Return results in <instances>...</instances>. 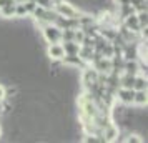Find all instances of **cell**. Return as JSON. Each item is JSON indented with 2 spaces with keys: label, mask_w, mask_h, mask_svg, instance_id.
<instances>
[{
  "label": "cell",
  "mask_w": 148,
  "mask_h": 143,
  "mask_svg": "<svg viewBox=\"0 0 148 143\" xmlns=\"http://www.w3.org/2000/svg\"><path fill=\"white\" fill-rule=\"evenodd\" d=\"M53 10L58 15H62V17H67V18H78V17H80V14H82L77 7H73L70 2H65V0H58V2H55Z\"/></svg>",
  "instance_id": "obj_1"
},
{
  "label": "cell",
  "mask_w": 148,
  "mask_h": 143,
  "mask_svg": "<svg viewBox=\"0 0 148 143\" xmlns=\"http://www.w3.org/2000/svg\"><path fill=\"white\" fill-rule=\"evenodd\" d=\"M42 35L47 43H58L62 42V28L55 23H45L42 25Z\"/></svg>",
  "instance_id": "obj_2"
},
{
  "label": "cell",
  "mask_w": 148,
  "mask_h": 143,
  "mask_svg": "<svg viewBox=\"0 0 148 143\" xmlns=\"http://www.w3.org/2000/svg\"><path fill=\"white\" fill-rule=\"evenodd\" d=\"M82 70H83V73H82V83L85 85V88H90L92 85L98 83V72L93 67L85 65Z\"/></svg>",
  "instance_id": "obj_3"
},
{
  "label": "cell",
  "mask_w": 148,
  "mask_h": 143,
  "mask_svg": "<svg viewBox=\"0 0 148 143\" xmlns=\"http://www.w3.org/2000/svg\"><path fill=\"white\" fill-rule=\"evenodd\" d=\"M118 135H120V128L113 122H110L107 127L101 128V138H103V142H115Z\"/></svg>",
  "instance_id": "obj_4"
},
{
  "label": "cell",
  "mask_w": 148,
  "mask_h": 143,
  "mask_svg": "<svg viewBox=\"0 0 148 143\" xmlns=\"http://www.w3.org/2000/svg\"><path fill=\"white\" fill-rule=\"evenodd\" d=\"M47 55L50 60L53 62H62V58L65 57V50H63V45L60 42L58 43H48V48H47Z\"/></svg>",
  "instance_id": "obj_5"
},
{
  "label": "cell",
  "mask_w": 148,
  "mask_h": 143,
  "mask_svg": "<svg viewBox=\"0 0 148 143\" xmlns=\"http://www.w3.org/2000/svg\"><path fill=\"white\" fill-rule=\"evenodd\" d=\"M115 95H116V98H118L123 105H133V96H135V90L133 88L118 87Z\"/></svg>",
  "instance_id": "obj_6"
},
{
  "label": "cell",
  "mask_w": 148,
  "mask_h": 143,
  "mask_svg": "<svg viewBox=\"0 0 148 143\" xmlns=\"http://www.w3.org/2000/svg\"><path fill=\"white\" fill-rule=\"evenodd\" d=\"M62 63L68 68H83L85 65H88V63H85V62L82 60L78 55H65L62 58Z\"/></svg>",
  "instance_id": "obj_7"
},
{
  "label": "cell",
  "mask_w": 148,
  "mask_h": 143,
  "mask_svg": "<svg viewBox=\"0 0 148 143\" xmlns=\"http://www.w3.org/2000/svg\"><path fill=\"white\" fill-rule=\"evenodd\" d=\"M121 25H123L125 28H128V30H132V32H138V34H140V30H141L135 12L133 14H130V15H127V17L123 18V23H121Z\"/></svg>",
  "instance_id": "obj_8"
},
{
  "label": "cell",
  "mask_w": 148,
  "mask_h": 143,
  "mask_svg": "<svg viewBox=\"0 0 148 143\" xmlns=\"http://www.w3.org/2000/svg\"><path fill=\"white\" fill-rule=\"evenodd\" d=\"M148 102L147 96V90H135V96H133V105H138V107H145Z\"/></svg>",
  "instance_id": "obj_9"
},
{
  "label": "cell",
  "mask_w": 148,
  "mask_h": 143,
  "mask_svg": "<svg viewBox=\"0 0 148 143\" xmlns=\"http://www.w3.org/2000/svg\"><path fill=\"white\" fill-rule=\"evenodd\" d=\"M63 45V50H65V55H78V50H80V43L77 42H62Z\"/></svg>",
  "instance_id": "obj_10"
},
{
  "label": "cell",
  "mask_w": 148,
  "mask_h": 143,
  "mask_svg": "<svg viewBox=\"0 0 148 143\" xmlns=\"http://www.w3.org/2000/svg\"><path fill=\"white\" fill-rule=\"evenodd\" d=\"M133 90H147V77L135 75V80H133Z\"/></svg>",
  "instance_id": "obj_11"
},
{
  "label": "cell",
  "mask_w": 148,
  "mask_h": 143,
  "mask_svg": "<svg viewBox=\"0 0 148 143\" xmlns=\"http://www.w3.org/2000/svg\"><path fill=\"white\" fill-rule=\"evenodd\" d=\"M0 14L3 18H12L15 17V3H10V5H5V7L0 8Z\"/></svg>",
  "instance_id": "obj_12"
},
{
  "label": "cell",
  "mask_w": 148,
  "mask_h": 143,
  "mask_svg": "<svg viewBox=\"0 0 148 143\" xmlns=\"http://www.w3.org/2000/svg\"><path fill=\"white\" fill-rule=\"evenodd\" d=\"M130 5L135 12H141V10H147V0H130Z\"/></svg>",
  "instance_id": "obj_13"
},
{
  "label": "cell",
  "mask_w": 148,
  "mask_h": 143,
  "mask_svg": "<svg viewBox=\"0 0 148 143\" xmlns=\"http://www.w3.org/2000/svg\"><path fill=\"white\" fill-rule=\"evenodd\" d=\"M136 18H138V23H140L141 28H145L148 25V12H147V10L136 12Z\"/></svg>",
  "instance_id": "obj_14"
},
{
  "label": "cell",
  "mask_w": 148,
  "mask_h": 143,
  "mask_svg": "<svg viewBox=\"0 0 148 143\" xmlns=\"http://www.w3.org/2000/svg\"><path fill=\"white\" fill-rule=\"evenodd\" d=\"M27 8L23 3H15V17L17 18H25L27 17Z\"/></svg>",
  "instance_id": "obj_15"
},
{
  "label": "cell",
  "mask_w": 148,
  "mask_h": 143,
  "mask_svg": "<svg viewBox=\"0 0 148 143\" xmlns=\"http://www.w3.org/2000/svg\"><path fill=\"white\" fill-rule=\"evenodd\" d=\"M125 142L127 143H141V142H145V138H141L140 133H128V138Z\"/></svg>",
  "instance_id": "obj_16"
},
{
  "label": "cell",
  "mask_w": 148,
  "mask_h": 143,
  "mask_svg": "<svg viewBox=\"0 0 148 143\" xmlns=\"http://www.w3.org/2000/svg\"><path fill=\"white\" fill-rule=\"evenodd\" d=\"M35 2H37V5H40L43 8H53V5H55L53 0H35Z\"/></svg>",
  "instance_id": "obj_17"
},
{
  "label": "cell",
  "mask_w": 148,
  "mask_h": 143,
  "mask_svg": "<svg viewBox=\"0 0 148 143\" xmlns=\"http://www.w3.org/2000/svg\"><path fill=\"white\" fill-rule=\"evenodd\" d=\"M23 5H25V8H27V14L32 15V12H34L35 7H37V2H35V0H30V2H25Z\"/></svg>",
  "instance_id": "obj_18"
},
{
  "label": "cell",
  "mask_w": 148,
  "mask_h": 143,
  "mask_svg": "<svg viewBox=\"0 0 148 143\" xmlns=\"http://www.w3.org/2000/svg\"><path fill=\"white\" fill-rule=\"evenodd\" d=\"M3 100H5V87L0 85V102H3Z\"/></svg>",
  "instance_id": "obj_19"
},
{
  "label": "cell",
  "mask_w": 148,
  "mask_h": 143,
  "mask_svg": "<svg viewBox=\"0 0 148 143\" xmlns=\"http://www.w3.org/2000/svg\"><path fill=\"white\" fill-rule=\"evenodd\" d=\"M10 3H15V0H0V8L5 7V5H10Z\"/></svg>",
  "instance_id": "obj_20"
},
{
  "label": "cell",
  "mask_w": 148,
  "mask_h": 143,
  "mask_svg": "<svg viewBox=\"0 0 148 143\" xmlns=\"http://www.w3.org/2000/svg\"><path fill=\"white\" fill-rule=\"evenodd\" d=\"M25 2H30V0H15V3H25Z\"/></svg>",
  "instance_id": "obj_21"
},
{
  "label": "cell",
  "mask_w": 148,
  "mask_h": 143,
  "mask_svg": "<svg viewBox=\"0 0 148 143\" xmlns=\"http://www.w3.org/2000/svg\"><path fill=\"white\" fill-rule=\"evenodd\" d=\"M0 136H2V125H0Z\"/></svg>",
  "instance_id": "obj_22"
}]
</instances>
